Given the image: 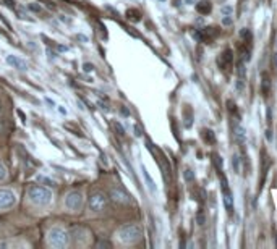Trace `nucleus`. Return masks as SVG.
<instances>
[{
  "label": "nucleus",
  "instance_id": "nucleus-21",
  "mask_svg": "<svg viewBox=\"0 0 277 249\" xmlns=\"http://www.w3.org/2000/svg\"><path fill=\"white\" fill-rule=\"evenodd\" d=\"M240 159H238V155H234V170H235V173L240 172V162H238Z\"/></svg>",
  "mask_w": 277,
  "mask_h": 249
},
{
  "label": "nucleus",
  "instance_id": "nucleus-33",
  "mask_svg": "<svg viewBox=\"0 0 277 249\" xmlns=\"http://www.w3.org/2000/svg\"><path fill=\"white\" fill-rule=\"evenodd\" d=\"M185 2H187L188 5H191V4H195V0H185Z\"/></svg>",
  "mask_w": 277,
  "mask_h": 249
},
{
  "label": "nucleus",
  "instance_id": "nucleus-7",
  "mask_svg": "<svg viewBox=\"0 0 277 249\" xmlns=\"http://www.w3.org/2000/svg\"><path fill=\"white\" fill-rule=\"evenodd\" d=\"M110 198H112L114 202H117V204H125L127 206V204L132 202V198H130L122 188H112L110 190Z\"/></svg>",
  "mask_w": 277,
  "mask_h": 249
},
{
  "label": "nucleus",
  "instance_id": "nucleus-14",
  "mask_svg": "<svg viewBox=\"0 0 277 249\" xmlns=\"http://www.w3.org/2000/svg\"><path fill=\"white\" fill-rule=\"evenodd\" d=\"M240 39H242V41L246 44V45H250V42L253 41V36H251V33H250V29H242L240 31Z\"/></svg>",
  "mask_w": 277,
  "mask_h": 249
},
{
  "label": "nucleus",
  "instance_id": "nucleus-2",
  "mask_svg": "<svg viewBox=\"0 0 277 249\" xmlns=\"http://www.w3.org/2000/svg\"><path fill=\"white\" fill-rule=\"evenodd\" d=\"M141 236H143V230L140 225H136V223L123 225V227L117 231V238L123 244H135L141 239Z\"/></svg>",
  "mask_w": 277,
  "mask_h": 249
},
{
  "label": "nucleus",
  "instance_id": "nucleus-5",
  "mask_svg": "<svg viewBox=\"0 0 277 249\" xmlns=\"http://www.w3.org/2000/svg\"><path fill=\"white\" fill-rule=\"evenodd\" d=\"M83 202H84V198H83V193L81 191H72L67 194L65 198V209L68 212H80L83 209Z\"/></svg>",
  "mask_w": 277,
  "mask_h": 249
},
{
  "label": "nucleus",
  "instance_id": "nucleus-19",
  "mask_svg": "<svg viewBox=\"0 0 277 249\" xmlns=\"http://www.w3.org/2000/svg\"><path fill=\"white\" fill-rule=\"evenodd\" d=\"M183 176H185V180H187V181H193V180H195V175H193V172H191L190 168H187V170H185Z\"/></svg>",
  "mask_w": 277,
  "mask_h": 249
},
{
  "label": "nucleus",
  "instance_id": "nucleus-31",
  "mask_svg": "<svg viewBox=\"0 0 277 249\" xmlns=\"http://www.w3.org/2000/svg\"><path fill=\"white\" fill-rule=\"evenodd\" d=\"M45 102H47L49 105H52V107L56 105V102H53V100H50V99H45Z\"/></svg>",
  "mask_w": 277,
  "mask_h": 249
},
{
  "label": "nucleus",
  "instance_id": "nucleus-10",
  "mask_svg": "<svg viewBox=\"0 0 277 249\" xmlns=\"http://www.w3.org/2000/svg\"><path fill=\"white\" fill-rule=\"evenodd\" d=\"M261 91H263L264 96H269V92H271V78L267 73L261 75Z\"/></svg>",
  "mask_w": 277,
  "mask_h": 249
},
{
  "label": "nucleus",
  "instance_id": "nucleus-25",
  "mask_svg": "<svg viewBox=\"0 0 277 249\" xmlns=\"http://www.w3.org/2000/svg\"><path fill=\"white\" fill-rule=\"evenodd\" d=\"M92 68H94V67H92L91 64H84V65H83V70H84V72H86V73L92 72Z\"/></svg>",
  "mask_w": 277,
  "mask_h": 249
},
{
  "label": "nucleus",
  "instance_id": "nucleus-27",
  "mask_svg": "<svg viewBox=\"0 0 277 249\" xmlns=\"http://www.w3.org/2000/svg\"><path fill=\"white\" fill-rule=\"evenodd\" d=\"M115 128L119 130V133H120V135L125 133V131H123V128H122V125H120V123H115Z\"/></svg>",
  "mask_w": 277,
  "mask_h": 249
},
{
  "label": "nucleus",
  "instance_id": "nucleus-23",
  "mask_svg": "<svg viewBox=\"0 0 277 249\" xmlns=\"http://www.w3.org/2000/svg\"><path fill=\"white\" fill-rule=\"evenodd\" d=\"M235 131H237V136H238V138H240V139H245V130H243L242 127H237Z\"/></svg>",
  "mask_w": 277,
  "mask_h": 249
},
{
  "label": "nucleus",
  "instance_id": "nucleus-16",
  "mask_svg": "<svg viewBox=\"0 0 277 249\" xmlns=\"http://www.w3.org/2000/svg\"><path fill=\"white\" fill-rule=\"evenodd\" d=\"M7 176H9V173H7V168L4 163H0V183H4L7 180Z\"/></svg>",
  "mask_w": 277,
  "mask_h": 249
},
{
  "label": "nucleus",
  "instance_id": "nucleus-13",
  "mask_svg": "<svg viewBox=\"0 0 277 249\" xmlns=\"http://www.w3.org/2000/svg\"><path fill=\"white\" fill-rule=\"evenodd\" d=\"M224 206H226V209L229 212L234 211V199H232V194H230V191L224 194Z\"/></svg>",
  "mask_w": 277,
  "mask_h": 249
},
{
  "label": "nucleus",
  "instance_id": "nucleus-12",
  "mask_svg": "<svg viewBox=\"0 0 277 249\" xmlns=\"http://www.w3.org/2000/svg\"><path fill=\"white\" fill-rule=\"evenodd\" d=\"M196 10L201 13V15H209L211 10H212V5H211L209 0H203V2H199L196 5Z\"/></svg>",
  "mask_w": 277,
  "mask_h": 249
},
{
  "label": "nucleus",
  "instance_id": "nucleus-18",
  "mask_svg": "<svg viewBox=\"0 0 277 249\" xmlns=\"http://www.w3.org/2000/svg\"><path fill=\"white\" fill-rule=\"evenodd\" d=\"M212 159L215 162V165H217V170H219V172H222V159H220V155L219 154H214Z\"/></svg>",
  "mask_w": 277,
  "mask_h": 249
},
{
  "label": "nucleus",
  "instance_id": "nucleus-6",
  "mask_svg": "<svg viewBox=\"0 0 277 249\" xmlns=\"http://www.w3.org/2000/svg\"><path fill=\"white\" fill-rule=\"evenodd\" d=\"M17 193L9 188H0V211H9L17 206Z\"/></svg>",
  "mask_w": 277,
  "mask_h": 249
},
{
  "label": "nucleus",
  "instance_id": "nucleus-8",
  "mask_svg": "<svg viewBox=\"0 0 277 249\" xmlns=\"http://www.w3.org/2000/svg\"><path fill=\"white\" fill-rule=\"evenodd\" d=\"M232 64H234V53L230 49H227V50H224L220 53V57L217 60V65L220 67V70H230Z\"/></svg>",
  "mask_w": 277,
  "mask_h": 249
},
{
  "label": "nucleus",
  "instance_id": "nucleus-4",
  "mask_svg": "<svg viewBox=\"0 0 277 249\" xmlns=\"http://www.w3.org/2000/svg\"><path fill=\"white\" fill-rule=\"evenodd\" d=\"M107 206H109V198L105 196L104 193L101 191H94L91 194V198H89V204H88V209H89V212L91 214H102Z\"/></svg>",
  "mask_w": 277,
  "mask_h": 249
},
{
  "label": "nucleus",
  "instance_id": "nucleus-30",
  "mask_svg": "<svg viewBox=\"0 0 277 249\" xmlns=\"http://www.w3.org/2000/svg\"><path fill=\"white\" fill-rule=\"evenodd\" d=\"M135 136H141V131H140V128H138V127H135Z\"/></svg>",
  "mask_w": 277,
  "mask_h": 249
},
{
  "label": "nucleus",
  "instance_id": "nucleus-1",
  "mask_svg": "<svg viewBox=\"0 0 277 249\" xmlns=\"http://www.w3.org/2000/svg\"><path fill=\"white\" fill-rule=\"evenodd\" d=\"M26 194H28V201L36 207H47L52 204V199H53V193L39 184L29 186Z\"/></svg>",
  "mask_w": 277,
  "mask_h": 249
},
{
  "label": "nucleus",
  "instance_id": "nucleus-35",
  "mask_svg": "<svg viewBox=\"0 0 277 249\" xmlns=\"http://www.w3.org/2000/svg\"><path fill=\"white\" fill-rule=\"evenodd\" d=\"M0 112H2V104H0Z\"/></svg>",
  "mask_w": 277,
  "mask_h": 249
},
{
  "label": "nucleus",
  "instance_id": "nucleus-32",
  "mask_svg": "<svg viewBox=\"0 0 277 249\" xmlns=\"http://www.w3.org/2000/svg\"><path fill=\"white\" fill-rule=\"evenodd\" d=\"M78 39H81V41H84V42L88 41V39H86V36H83V34H78Z\"/></svg>",
  "mask_w": 277,
  "mask_h": 249
},
{
  "label": "nucleus",
  "instance_id": "nucleus-22",
  "mask_svg": "<svg viewBox=\"0 0 277 249\" xmlns=\"http://www.w3.org/2000/svg\"><path fill=\"white\" fill-rule=\"evenodd\" d=\"M222 25H224V26H230V25H232V18H230L229 15H226V17L222 18Z\"/></svg>",
  "mask_w": 277,
  "mask_h": 249
},
{
  "label": "nucleus",
  "instance_id": "nucleus-36",
  "mask_svg": "<svg viewBox=\"0 0 277 249\" xmlns=\"http://www.w3.org/2000/svg\"><path fill=\"white\" fill-rule=\"evenodd\" d=\"M160 2H164V0H160Z\"/></svg>",
  "mask_w": 277,
  "mask_h": 249
},
{
  "label": "nucleus",
  "instance_id": "nucleus-17",
  "mask_svg": "<svg viewBox=\"0 0 277 249\" xmlns=\"http://www.w3.org/2000/svg\"><path fill=\"white\" fill-rule=\"evenodd\" d=\"M222 15H229V17H232V13H234V7H230V5H224L220 9Z\"/></svg>",
  "mask_w": 277,
  "mask_h": 249
},
{
  "label": "nucleus",
  "instance_id": "nucleus-3",
  "mask_svg": "<svg viewBox=\"0 0 277 249\" xmlns=\"http://www.w3.org/2000/svg\"><path fill=\"white\" fill-rule=\"evenodd\" d=\"M47 244L52 247H59V249L67 247L70 244V235H68V231L62 227H53L47 233Z\"/></svg>",
  "mask_w": 277,
  "mask_h": 249
},
{
  "label": "nucleus",
  "instance_id": "nucleus-29",
  "mask_svg": "<svg viewBox=\"0 0 277 249\" xmlns=\"http://www.w3.org/2000/svg\"><path fill=\"white\" fill-rule=\"evenodd\" d=\"M59 112H60L62 115H67V108H64V107H59Z\"/></svg>",
  "mask_w": 277,
  "mask_h": 249
},
{
  "label": "nucleus",
  "instance_id": "nucleus-26",
  "mask_svg": "<svg viewBox=\"0 0 277 249\" xmlns=\"http://www.w3.org/2000/svg\"><path fill=\"white\" fill-rule=\"evenodd\" d=\"M266 138H267V141H272V133H271V130H266Z\"/></svg>",
  "mask_w": 277,
  "mask_h": 249
},
{
  "label": "nucleus",
  "instance_id": "nucleus-34",
  "mask_svg": "<svg viewBox=\"0 0 277 249\" xmlns=\"http://www.w3.org/2000/svg\"><path fill=\"white\" fill-rule=\"evenodd\" d=\"M275 65H277V53H275Z\"/></svg>",
  "mask_w": 277,
  "mask_h": 249
},
{
  "label": "nucleus",
  "instance_id": "nucleus-11",
  "mask_svg": "<svg viewBox=\"0 0 277 249\" xmlns=\"http://www.w3.org/2000/svg\"><path fill=\"white\" fill-rule=\"evenodd\" d=\"M141 170H143V176H144V181H146V186H148V190L154 194L157 191V188H156V183L152 181V178L149 176V173H148V170H146L144 167H141Z\"/></svg>",
  "mask_w": 277,
  "mask_h": 249
},
{
  "label": "nucleus",
  "instance_id": "nucleus-24",
  "mask_svg": "<svg viewBox=\"0 0 277 249\" xmlns=\"http://www.w3.org/2000/svg\"><path fill=\"white\" fill-rule=\"evenodd\" d=\"M196 220H198V223H199V225H204V222H206V217H204V214H203V212H201V214H198Z\"/></svg>",
  "mask_w": 277,
  "mask_h": 249
},
{
  "label": "nucleus",
  "instance_id": "nucleus-15",
  "mask_svg": "<svg viewBox=\"0 0 277 249\" xmlns=\"http://www.w3.org/2000/svg\"><path fill=\"white\" fill-rule=\"evenodd\" d=\"M203 138L206 139L207 143H214V141H215V138H214V133H212L211 130H204V131H203Z\"/></svg>",
  "mask_w": 277,
  "mask_h": 249
},
{
  "label": "nucleus",
  "instance_id": "nucleus-9",
  "mask_svg": "<svg viewBox=\"0 0 277 249\" xmlns=\"http://www.w3.org/2000/svg\"><path fill=\"white\" fill-rule=\"evenodd\" d=\"M7 64H9L12 68L15 70H18V72H26L28 70V65H26V61L20 58L18 55H7Z\"/></svg>",
  "mask_w": 277,
  "mask_h": 249
},
{
  "label": "nucleus",
  "instance_id": "nucleus-28",
  "mask_svg": "<svg viewBox=\"0 0 277 249\" xmlns=\"http://www.w3.org/2000/svg\"><path fill=\"white\" fill-rule=\"evenodd\" d=\"M29 9L33 10V12H39V10H41V7H37V5H29Z\"/></svg>",
  "mask_w": 277,
  "mask_h": 249
},
{
  "label": "nucleus",
  "instance_id": "nucleus-20",
  "mask_svg": "<svg viewBox=\"0 0 277 249\" xmlns=\"http://www.w3.org/2000/svg\"><path fill=\"white\" fill-rule=\"evenodd\" d=\"M128 17L132 20H135V21H138L140 20V12L138 10H128Z\"/></svg>",
  "mask_w": 277,
  "mask_h": 249
}]
</instances>
